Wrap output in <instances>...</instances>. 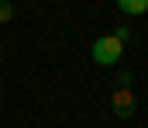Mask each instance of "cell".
<instances>
[{
    "instance_id": "5b68a950",
    "label": "cell",
    "mask_w": 148,
    "mask_h": 128,
    "mask_svg": "<svg viewBox=\"0 0 148 128\" xmlns=\"http://www.w3.org/2000/svg\"><path fill=\"white\" fill-rule=\"evenodd\" d=\"M0 52H3V42H0Z\"/></svg>"
},
{
    "instance_id": "3957f363",
    "label": "cell",
    "mask_w": 148,
    "mask_h": 128,
    "mask_svg": "<svg viewBox=\"0 0 148 128\" xmlns=\"http://www.w3.org/2000/svg\"><path fill=\"white\" fill-rule=\"evenodd\" d=\"M117 10L121 14H145L148 0H117Z\"/></svg>"
},
{
    "instance_id": "7a4b0ae2",
    "label": "cell",
    "mask_w": 148,
    "mask_h": 128,
    "mask_svg": "<svg viewBox=\"0 0 148 128\" xmlns=\"http://www.w3.org/2000/svg\"><path fill=\"white\" fill-rule=\"evenodd\" d=\"M110 107H114V114L117 118H134V111H138V100H134V93H131V86H117L114 90V97H110Z\"/></svg>"
},
{
    "instance_id": "277c9868",
    "label": "cell",
    "mask_w": 148,
    "mask_h": 128,
    "mask_svg": "<svg viewBox=\"0 0 148 128\" xmlns=\"http://www.w3.org/2000/svg\"><path fill=\"white\" fill-rule=\"evenodd\" d=\"M14 14H17V7H14V3H7V0H0V24L14 21Z\"/></svg>"
},
{
    "instance_id": "6da1fadb",
    "label": "cell",
    "mask_w": 148,
    "mask_h": 128,
    "mask_svg": "<svg viewBox=\"0 0 148 128\" xmlns=\"http://www.w3.org/2000/svg\"><path fill=\"white\" fill-rule=\"evenodd\" d=\"M121 55H124V42H117L114 35H103L93 42V62L97 66H114Z\"/></svg>"
}]
</instances>
